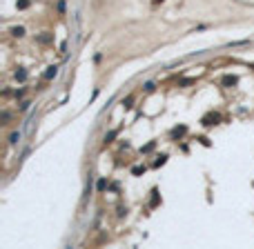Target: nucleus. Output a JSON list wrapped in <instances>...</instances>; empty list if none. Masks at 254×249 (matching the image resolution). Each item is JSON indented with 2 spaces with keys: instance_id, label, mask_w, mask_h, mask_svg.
Masks as SVG:
<instances>
[{
  "instance_id": "nucleus-7",
  "label": "nucleus",
  "mask_w": 254,
  "mask_h": 249,
  "mask_svg": "<svg viewBox=\"0 0 254 249\" xmlns=\"http://www.w3.org/2000/svg\"><path fill=\"white\" fill-rule=\"evenodd\" d=\"M132 174H134V176H141V174H145V167H143V165H138V167H134V169H132Z\"/></svg>"
},
{
  "instance_id": "nucleus-6",
  "label": "nucleus",
  "mask_w": 254,
  "mask_h": 249,
  "mask_svg": "<svg viewBox=\"0 0 254 249\" xmlns=\"http://www.w3.org/2000/svg\"><path fill=\"white\" fill-rule=\"evenodd\" d=\"M11 34L20 38V36H25V29H22V27H14V29H11Z\"/></svg>"
},
{
  "instance_id": "nucleus-10",
  "label": "nucleus",
  "mask_w": 254,
  "mask_h": 249,
  "mask_svg": "<svg viewBox=\"0 0 254 249\" xmlns=\"http://www.w3.org/2000/svg\"><path fill=\"white\" fill-rule=\"evenodd\" d=\"M18 140H20V134H11V136H9V142H11V145H16Z\"/></svg>"
},
{
  "instance_id": "nucleus-11",
  "label": "nucleus",
  "mask_w": 254,
  "mask_h": 249,
  "mask_svg": "<svg viewBox=\"0 0 254 249\" xmlns=\"http://www.w3.org/2000/svg\"><path fill=\"white\" fill-rule=\"evenodd\" d=\"M132 102H134V98L129 96L127 100H123V107H125V109H129V107H132Z\"/></svg>"
},
{
  "instance_id": "nucleus-13",
  "label": "nucleus",
  "mask_w": 254,
  "mask_h": 249,
  "mask_svg": "<svg viewBox=\"0 0 254 249\" xmlns=\"http://www.w3.org/2000/svg\"><path fill=\"white\" fill-rule=\"evenodd\" d=\"M165 160H167V156H161V158L154 162V167H161V165H165Z\"/></svg>"
},
{
  "instance_id": "nucleus-12",
  "label": "nucleus",
  "mask_w": 254,
  "mask_h": 249,
  "mask_svg": "<svg viewBox=\"0 0 254 249\" xmlns=\"http://www.w3.org/2000/svg\"><path fill=\"white\" fill-rule=\"evenodd\" d=\"M154 147H156V140H152V142L147 145V147H143V151H145V154H147V151H152Z\"/></svg>"
},
{
  "instance_id": "nucleus-5",
  "label": "nucleus",
  "mask_w": 254,
  "mask_h": 249,
  "mask_svg": "<svg viewBox=\"0 0 254 249\" xmlns=\"http://www.w3.org/2000/svg\"><path fill=\"white\" fill-rule=\"evenodd\" d=\"M16 80H27V71L25 69H18V71H16Z\"/></svg>"
},
{
  "instance_id": "nucleus-17",
  "label": "nucleus",
  "mask_w": 254,
  "mask_h": 249,
  "mask_svg": "<svg viewBox=\"0 0 254 249\" xmlns=\"http://www.w3.org/2000/svg\"><path fill=\"white\" fill-rule=\"evenodd\" d=\"M158 2H163V0H154V5H158Z\"/></svg>"
},
{
  "instance_id": "nucleus-3",
  "label": "nucleus",
  "mask_w": 254,
  "mask_h": 249,
  "mask_svg": "<svg viewBox=\"0 0 254 249\" xmlns=\"http://www.w3.org/2000/svg\"><path fill=\"white\" fill-rule=\"evenodd\" d=\"M225 87H232V85H236V76H223V80H221Z\"/></svg>"
},
{
  "instance_id": "nucleus-8",
  "label": "nucleus",
  "mask_w": 254,
  "mask_h": 249,
  "mask_svg": "<svg viewBox=\"0 0 254 249\" xmlns=\"http://www.w3.org/2000/svg\"><path fill=\"white\" fill-rule=\"evenodd\" d=\"M116 134H118V131H116V129H114V131H109V134H107V136H105V142H112V140H114V138H116Z\"/></svg>"
},
{
  "instance_id": "nucleus-1",
  "label": "nucleus",
  "mask_w": 254,
  "mask_h": 249,
  "mask_svg": "<svg viewBox=\"0 0 254 249\" xmlns=\"http://www.w3.org/2000/svg\"><path fill=\"white\" fill-rule=\"evenodd\" d=\"M216 120H221L219 114H210V116L203 118V124H205V127H212V124H216Z\"/></svg>"
},
{
  "instance_id": "nucleus-15",
  "label": "nucleus",
  "mask_w": 254,
  "mask_h": 249,
  "mask_svg": "<svg viewBox=\"0 0 254 249\" xmlns=\"http://www.w3.org/2000/svg\"><path fill=\"white\" fill-rule=\"evenodd\" d=\"M29 105H31L29 100H25V102H20V111H25V109H29Z\"/></svg>"
},
{
  "instance_id": "nucleus-9",
  "label": "nucleus",
  "mask_w": 254,
  "mask_h": 249,
  "mask_svg": "<svg viewBox=\"0 0 254 249\" xmlns=\"http://www.w3.org/2000/svg\"><path fill=\"white\" fill-rule=\"evenodd\" d=\"M96 187H98V191H105V189H107V180H105V178H103V180H98V185H96Z\"/></svg>"
},
{
  "instance_id": "nucleus-2",
  "label": "nucleus",
  "mask_w": 254,
  "mask_h": 249,
  "mask_svg": "<svg viewBox=\"0 0 254 249\" xmlns=\"http://www.w3.org/2000/svg\"><path fill=\"white\" fill-rule=\"evenodd\" d=\"M56 74H58V67H47V71H45V80L56 78Z\"/></svg>"
},
{
  "instance_id": "nucleus-14",
  "label": "nucleus",
  "mask_w": 254,
  "mask_h": 249,
  "mask_svg": "<svg viewBox=\"0 0 254 249\" xmlns=\"http://www.w3.org/2000/svg\"><path fill=\"white\" fill-rule=\"evenodd\" d=\"M27 7H29V0H20L18 2V9H27Z\"/></svg>"
},
{
  "instance_id": "nucleus-16",
  "label": "nucleus",
  "mask_w": 254,
  "mask_h": 249,
  "mask_svg": "<svg viewBox=\"0 0 254 249\" xmlns=\"http://www.w3.org/2000/svg\"><path fill=\"white\" fill-rule=\"evenodd\" d=\"M156 87H154V82H145V91H154Z\"/></svg>"
},
{
  "instance_id": "nucleus-4",
  "label": "nucleus",
  "mask_w": 254,
  "mask_h": 249,
  "mask_svg": "<svg viewBox=\"0 0 254 249\" xmlns=\"http://www.w3.org/2000/svg\"><path fill=\"white\" fill-rule=\"evenodd\" d=\"M185 131H187V127L181 124V127H174V129H172V136H174V138H178V136H183Z\"/></svg>"
}]
</instances>
